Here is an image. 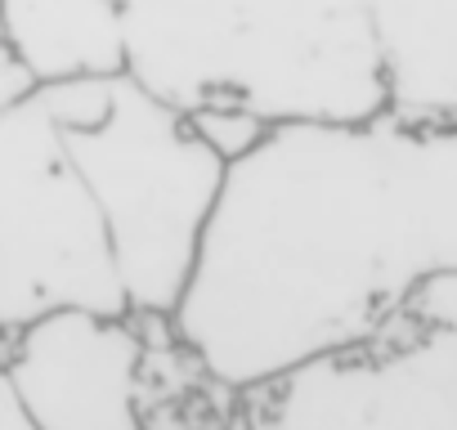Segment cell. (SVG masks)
<instances>
[{"instance_id": "6da1fadb", "label": "cell", "mask_w": 457, "mask_h": 430, "mask_svg": "<svg viewBox=\"0 0 457 430\" xmlns=\"http://www.w3.org/2000/svg\"><path fill=\"white\" fill-rule=\"evenodd\" d=\"M444 269H457V121H283L228 166L175 332L243 394L372 341Z\"/></svg>"}, {"instance_id": "7a4b0ae2", "label": "cell", "mask_w": 457, "mask_h": 430, "mask_svg": "<svg viewBox=\"0 0 457 430\" xmlns=\"http://www.w3.org/2000/svg\"><path fill=\"white\" fill-rule=\"evenodd\" d=\"M130 77L179 112L238 103L283 121H368L386 72L368 0H117Z\"/></svg>"}, {"instance_id": "3957f363", "label": "cell", "mask_w": 457, "mask_h": 430, "mask_svg": "<svg viewBox=\"0 0 457 430\" xmlns=\"http://www.w3.org/2000/svg\"><path fill=\"white\" fill-rule=\"evenodd\" d=\"M41 99L108 215L130 314L175 318L228 166L197 139L188 112L144 90L130 72L41 86Z\"/></svg>"}, {"instance_id": "277c9868", "label": "cell", "mask_w": 457, "mask_h": 430, "mask_svg": "<svg viewBox=\"0 0 457 430\" xmlns=\"http://www.w3.org/2000/svg\"><path fill=\"white\" fill-rule=\"evenodd\" d=\"M130 314L108 215L46 99L0 112V332L59 314Z\"/></svg>"}, {"instance_id": "5b68a950", "label": "cell", "mask_w": 457, "mask_h": 430, "mask_svg": "<svg viewBox=\"0 0 457 430\" xmlns=\"http://www.w3.org/2000/svg\"><path fill=\"white\" fill-rule=\"evenodd\" d=\"M224 430H457V332L395 314L372 341L234 394Z\"/></svg>"}, {"instance_id": "8992f818", "label": "cell", "mask_w": 457, "mask_h": 430, "mask_svg": "<svg viewBox=\"0 0 457 430\" xmlns=\"http://www.w3.org/2000/svg\"><path fill=\"white\" fill-rule=\"evenodd\" d=\"M153 341L139 314L59 310L5 336V381L41 430H153L144 368Z\"/></svg>"}, {"instance_id": "52a82bcc", "label": "cell", "mask_w": 457, "mask_h": 430, "mask_svg": "<svg viewBox=\"0 0 457 430\" xmlns=\"http://www.w3.org/2000/svg\"><path fill=\"white\" fill-rule=\"evenodd\" d=\"M386 72V112L417 126L457 121V0H368Z\"/></svg>"}, {"instance_id": "ba28073f", "label": "cell", "mask_w": 457, "mask_h": 430, "mask_svg": "<svg viewBox=\"0 0 457 430\" xmlns=\"http://www.w3.org/2000/svg\"><path fill=\"white\" fill-rule=\"evenodd\" d=\"M5 45L41 86L130 72L126 19L117 0H0Z\"/></svg>"}, {"instance_id": "9c48e42d", "label": "cell", "mask_w": 457, "mask_h": 430, "mask_svg": "<svg viewBox=\"0 0 457 430\" xmlns=\"http://www.w3.org/2000/svg\"><path fill=\"white\" fill-rule=\"evenodd\" d=\"M193 130L202 144H211L220 153L224 166H238L247 161L270 135H274V121L252 112V108H238V103H211V108H193L188 112Z\"/></svg>"}, {"instance_id": "30bf717a", "label": "cell", "mask_w": 457, "mask_h": 430, "mask_svg": "<svg viewBox=\"0 0 457 430\" xmlns=\"http://www.w3.org/2000/svg\"><path fill=\"white\" fill-rule=\"evenodd\" d=\"M403 318L421 323V327H435V332H457V269H444V274H430L399 310Z\"/></svg>"}, {"instance_id": "8fae6325", "label": "cell", "mask_w": 457, "mask_h": 430, "mask_svg": "<svg viewBox=\"0 0 457 430\" xmlns=\"http://www.w3.org/2000/svg\"><path fill=\"white\" fill-rule=\"evenodd\" d=\"M37 95H41L37 72L5 45V50H0V112H10V108H19V103H28Z\"/></svg>"}, {"instance_id": "7c38bea8", "label": "cell", "mask_w": 457, "mask_h": 430, "mask_svg": "<svg viewBox=\"0 0 457 430\" xmlns=\"http://www.w3.org/2000/svg\"><path fill=\"white\" fill-rule=\"evenodd\" d=\"M0 430H41L37 426V417L23 408V399L0 381Z\"/></svg>"}]
</instances>
